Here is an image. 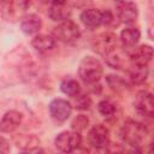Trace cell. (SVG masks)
<instances>
[{
    "instance_id": "d4e9b609",
    "label": "cell",
    "mask_w": 154,
    "mask_h": 154,
    "mask_svg": "<svg viewBox=\"0 0 154 154\" xmlns=\"http://www.w3.org/2000/svg\"><path fill=\"white\" fill-rule=\"evenodd\" d=\"M49 2H52V5H64L67 0H48Z\"/></svg>"
},
{
    "instance_id": "44dd1931",
    "label": "cell",
    "mask_w": 154,
    "mask_h": 154,
    "mask_svg": "<svg viewBox=\"0 0 154 154\" xmlns=\"http://www.w3.org/2000/svg\"><path fill=\"white\" fill-rule=\"evenodd\" d=\"M88 124H89L88 117L84 116V114H78V116H76V117L73 118V120H72V123H71V129H72L73 131L81 132V131H83V130L87 129Z\"/></svg>"
},
{
    "instance_id": "277c9868",
    "label": "cell",
    "mask_w": 154,
    "mask_h": 154,
    "mask_svg": "<svg viewBox=\"0 0 154 154\" xmlns=\"http://www.w3.org/2000/svg\"><path fill=\"white\" fill-rule=\"evenodd\" d=\"M91 47L94 52H96L97 54L105 58L106 55L111 54L118 48V37L116 34L109 32V31L102 32L94 37L91 42Z\"/></svg>"
},
{
    "instance_id": "4316f807",
    "label": "cell",
    "mask_w": 154,
    "mask_h": 154,
    "mask_svg": "<svg viewBox=\"0 0 154 154\" xmlns=\"http://www.w3.org/2000/svg\"><path fill=\"white\" fill-rule=\"evenodd\" d=\"M116 1H123V0H116Z\"/></svg>"
},
{
    "instance_id": "4fadbf2b",
    "label": "cell",
    "mask_w": 154,
    "mask_h": 154,
    "mask_svg": "<svg viewBox=\"0 0 154 154\" xmlns=\"http://www.w3.org/2000/svg\"><path fill=\"white\" fill-rule=\"evenodd\" d=\"M41 26H42V20L35 13H29L24 16L20 20V29L26 35H32L38 32Z\"/></svg>"
},
{
    "instance_id": "484cf974",
    "label": "cell",
    "mask_w": 154,
    "mask_h": 154,
    "mask_svg": "<svg viewBox=\"0 0 154 154\" xmlns=\"http://www.w3.org/2000/svg\"><path fill=\"white\" fill-rule=\"evenodd\" d=\"M5 1H6V0H0V5H2V4L5 2Z\"/></svg>"
},
{
    "instance_id": "7c38bea8",
    "label": "cell",
    "mask_w": 154,
    "mask_h": 154,
    "mask_svg": "<svg viewBox=\"0 0 154 154\" xmlns=\"http://www.w3.org/2000/svg\"><path fill=\"white\" fill-rule=\"evenodd\" d=\"M22 119H23V116L18 111L11 109L6 112L0 120V132L8 134V132L14 131L20 125Z\"/></svg>"
},
{
    "instance_id": "ba28073f",
    "label": "cell",
    "mask_w": 154,
    "mask_h": 154,
    "mask_svg": "<svg viewBox=\"0 0 154 154\" xmlns=\"http://www.w3.org/2000/svg\"><path fill=\"white\" fill-rule=\"evenodd\" d=\"M71 112H72V106L67 100L54 99L49 103V114L58 123H63L67 120V118L71 116Z\"/></svg>"
},
{
    "instance_id": "d6986e66",
    "label": "cell",
    "mask_w": 154,
    "mask_h": 154,
    "mask_svg": "<svg viewBox=\"0 0 154 154\" xmlns=\"http://www.w3.org/2000/svg\"><path fill=\"white\" fill-rule=\"evenodd\" d=\"M60 89H61V91L64 94H66L69 96H72V97L78 95L79 91H81L79 83L76 79H73V78H65L60 83Z\"/></svg>"
},
{
    "instance_id": "8992f818",
    "label": "cell",
    "mask_w": 154,
    "mask_h": 154,
    "mask_svg": "<svg viewBox=\"0 0 154 154\" xmlns=\"http://www.w3.org/2000/svg\"><path fill=\"white\" fill-rule=\"evenodd\" d=\"M81 142H82V137H81L79 132L73 131V130L72 131H63L54 140V144H55L57 149L63 153H71V152L76 150L79 147Z\"/></svg>"
},
{
    "instance_id": "52a82bcc",
    "label": "cell",
    "mask_w": 154,
    "mask_h": 154,
    "mask_svg": "<svg viewBox=\"0 0 154 154\" xmlns=\"http://www.w3.org/2000/svg\"><path fill=\"white\" fill-rule=\"evenodd\" d=\"M88 142L95 149H103L109 146L108 129L102 124L94 125L88 132Z\"/></svg>"
},
{
    "instance_id": "7402d4cb",
    "label": "cell",
    "mask_w": 154,
    "mask_h": 154,
    "mask_svg": "<svg viewBox=\"0 0 154 154\" xmlns=\"http://www.w3.org/2000/svg\"><path fill=\"white\" fill-rule=\"evenodd\" d=\"M76 108L77 109H88L90 107L91 100L87 95H76Z\"/></svg>"
},
{
    "instance_id": "5bb4252c",
    "label": "cell",
    "mask_w": 154,
    "mask_h": 154,
    "mask_svg": "<svg viewBox=\"0 0 154 154\" xmlns=\"http://www.w3.org/2000/svg\"><path fill=\"white\" fill-rule=\"evenodd\" d=\"M141 32L137 28H126L120 32V42L125 49H132L140 41Z\"/></svg>"
},
{
    "instance_id": "7a4b0ae2",
    "label": "cell",
    "mask_w": 154,
    "mask_h": 154,
    "mask_svg": "<svg viewBox=\"0 0 154 154\" xmlns=\"http://www.w3.org/2000/svg\"><path fill=\"white\" fill-rule=\"evenodd\" d=\"M103 69L99 59L87 55L84 57L78 66V76L85 84H96L102 77Z\"/></svg>"
},
{
    "instance_id": "2e32d148",
    "label": "cell",
    "mask_w": 154,
    "mask_h": 154,
    "mask_svg": "<svg viewBox=\"0 0 154 154\" xmlns=\"http://www.w3.org/2000/svg\"><path fill=\"white\" fill-rule=\"evenodd\" d=\"M13 141H14V144L18 148H22L25 152L29 150L30 148L37 147L40 144V140L36 136H34V135H25V134H19V135L14 136Z\"/></svg>"
},
{
    "instance_id": "9c48e42d",
    "label": "cell",
    "mask_w": 154,
    "mask_h": 154,
    "mask_svg": "<svg viewBox=\"0 0 154 154\" xmlns=\"http://www.w3.org/2000/svg\"><path fill=\"white\" fill-rule=\"evenodd\" d=\"M134 106L137 109L138 113L147 117H153L154 114V102H153V95L152 93L147 90L140 91L134 101Z\"/></svg>"
},
{
    "instance_id": "9a60e30c",
    "label": "cell",
    "mask_w": 154,
    "mask_h": 154,
    "mask_svg": "<svg viewBox=\"0 0 154 154\" xmlns=\"http://www.w3.org/2000/svg\"><path fill=\"white\" fill-rule=\"evenodd\" d=\"M31 46L37 52L45 53L55 47V40L49 35H37L31 40Z\"/></svg>"
},
{
    "instance_id": "5b68a950",
    "label": "cell",
    "mask_w": 154,
    "mask_h": 154,
    "mask_svg": "<svg viewBox=\"0 0 154 154\" xmlns=\"http://www.w3.org/2000/svg\"><path fill=\"white\" fill-rule=\"evenodd\" d=\"M53 35L59 41L65 42V43H70V42L78 40V37L81 36V31H79L78 25L73 20L66 19L64 22H60L53 29Z\"/></svg>"
},
{
    "instance_id": "603a6c76",
    "label": "cell",
    "mask_w": 154,
    "mask_h": 154,
    "mask_svg": "<svg viewBox=\"0 0 154 154\" xmlns=\"http://www.w3.org/2000/svg\"><path fill=\"white\" fill-rule=\"evenodd\" d=\"M107 82H108V84L111 85V88H113V89H118V88H124L123 85L125 84L124 83V81L119 77V76H108L107 77Z\"/></svg>"
},
{
    "instance_id": "8fae6325",
    "label": "cell",
    "mask_w": 154,
    "mask_h": 154,
    "mask_svg": "<svg viewBox=\"0 0 154 154\" xmlns=\"http://www.w3.org/2000/svg\"><path fill=\"white\" fill-rule=\"evenodd\" d=\"M153 58V48L148 45L134 47L130 52V61L132 65L147 66Z\"/></svg>"
},
{
    "instance_id": "30bf717a",
    "label": "cell",
    "mask_w": 154,
    "mask_h": 154,
    "mask_svg": "<svg viewBox=\"0 0 154 154\" xmlns=\"http://www.w3.org/2000/svg\"><path fill=\"white\" fill-rule=\"evenodd\" d=\"M117 16L122 23L132 24L137 20L138 10L132 1H119L117 5Z\"/></svg>"
},
{
    "instance_id": "ffe728a7",
    "label": "cell",
    "mask_w": 154,
    "mask_h": 154,
    "mask_svg": "<svg viewBox=\"0 0 154 154\" xmlns=\"http://www.w3.org/2000/svg\"><path fill=\"white\" fill-rule=\"evenodd\" d=\"M97 111L103 117H112L116 113V105L111 100H102L97 103Z\"/></svg>"
},
{
    "instance_id": "ac0fdd59",
    "label": "cell",
    "mask_w": 154,
    "mask_h": 154,
    "mask_svg": "<svg viewBox=\"0 0 154 154\" xmlns=\"http://www.w3.org/2000/svg\"><path fill=\"white\" fill-rule=\"evenodd\" d=\"M148 77V67L140 65H131L129 70V78L134 84H142Z\"/></svg>"
},
{
    "instance_id": "3957f363",
    "label": "cell",
    "mask_w": 154,
    "mask_h": 154,
    "mask_svg": "<svg viewBox=\"0 0 154 154\" xmlns=\"http://www.w3.org/2000/svg\"><path fill=\"white\" fill-rule=\"evenodd\" d=\"M113 20L111 11H101L97 8H87L81 13V22L89 29L99 28L102 24H109Z\"/></svg>"
},
{
    "instance_id": "6da1fadb",
    "label": "cell",
    "mask_w": 154,
    "mask_h": 154,
    "mask_svg": "<svg viewBox=\"0 0 154 154\" xmlns=\"http://www.w3.org/2000/svg\"><path fill=\"white\" fill-rule=\"evenodd\" d=\"M147 135L148 130L146 125L136 120H126L120 130V137L123 142L134 148L140 147L144 142Z\"/></svg>"
},
{
    "instance_id": "cb8c5ba5",
    "label": "cell",
    "mask_w": 154,
    "mask_h": 154,
    "mask_svg": "<svg viewBox=\"0 0 154 154\" xmlns=\"http://www.w3.org/2000/svg\"><path fill=\"white\" fill-rule=\"evenodd\" d=\"M10 152V143L6 138L0 136V153H8Z\"/></svg>"
},
{
    "instance_id": "e0dca14e",
    "label": "cell",
    "mask_w": 154,
    "mask_h": 154,
    "mask_svg": "<svg viewBox=\"0 0 154 154\" xmlns=\"http://www.w3.org/2000/svg\"><path fill=\"white\" fill-rule=\"evenodd\" d=\"M70 14H71V11H70L69 7L65 6V4L64 5H52L49 7V10H48L49 18L52 20L59 22V23L69 19Z\"/></svg>"
}]
</instances>
